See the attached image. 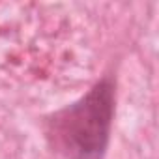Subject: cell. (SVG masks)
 <instances>
[{
	"instance_id": "cell-1",
	"label": "cell",
	"mask_w": 159,
	"mask_h": 159,
	"mask_svg": "<svg viewBox=\"0 0 159 159\" xmlns=\"http://www.w3.org/2000/svg\"><path fill=\"white\" fill-rule=\"evenodd\" d=\"M112 107V84L103 81L86 98L54 118V139L71 157H99L109 140Z\"/></svg>"
}]
</instances>
